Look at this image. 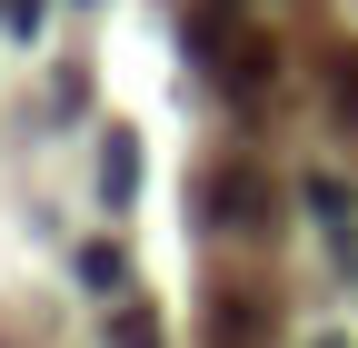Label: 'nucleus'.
I'll list each match as a JSON object with an SVG mask.
<instances>
[{"label": "nucleus", "mask_w": 358, "mask_h": 348, "mask_svg": "<svg viewBox=\"0 0 358 348\" xmlns=\"http://www.w3.org/2000/svg\"><path fill=\"white\" fill-rule=\"evenodd\" d=\"M0 10H10V30H40V0H0Z\"/></svg>", "instance_id": "obj_8"}, {"label": "nucleus", "mask_w": 358, "mask_h": 348, "mask_svg": "<svg viewBox=\"0 0 358 348\" xmlns=\"http://www.w3.org/2000/svg\"><path fill=\"white\" fill-rule=\"evenodd\" d=\"M209 219H219V229H259V219H268V169L229 159V169L209 180Z\"/></svg>", "instance_id": "obj_1"}, {"label": "nucleus", "mask_w": 358, "mask_h": 348, "mask_svg": "<svg viewBox=\"0 0 358 348\" xmlns=\"http://www.w3.org/2000/svg\"><path fill=\"white\" fill-rule=\"evenodd\" d=\"M100 348H169V338H159V309H150V298H120L110 328H100Z\"/></svg>", "instance_id": "obj_4"}, {"label": "nucleus", "mask_w": 358, "mask_h": 348, "mask_svg": "<svg viewBox=\"0 0 358 348\" xmlns=\"http://www.w3.org/2000/svg\"><path fill=\"white\" fill-rule=\"evenodd\" d=\"M80 289H100V298H110V289H129V259H120L110 239H90V249H80Z\"/></svg>", "instance_id": "obj_5"}, {"label": "nucleus", "mask_w": 358, "mask_h": 348, "mask_svg": "<svg viewBox=\"0 0 358 348\" xmlns=\"http://www.w3.org/2000/svg\"><path fill=\"white\" fill-rule=\"evenodd\" d=\"M299 189H308V209H319V219H329V229H348V189L329 180V169H308V180H299Z\"/></svg>", "instance_id": "obj_6"}, {"label": "nucleus", "mask_w": 358, "mask_h": 348, "mask_svg": "<svg viewBox=\"0 0 358 348\" xmlns=\"http://www.w3.org/2000/svg\"><path fill=\"white\" fill-rule=\"evenodd\" d=\"M209 338H219V348H259V338H268V289L229 279V289H219V319H209Z\"/></svg>", "instance_id": "obj_2"}, {"label": "nucleus", "mask_w": 358, "mask_h": 348, "mask_svg": "<svg viewBox=\"0 0 358 348\" xmlns=\"http://www.w3.org/2000/svg\"><path fill=\"white\" fill-rule=\"evenodd\" d=\"M219 10H229V0H219Z\"/></svg>", "instance_id": "obj_9"}, {"label": "nucleus", "mask_w": 358, "mask_h": 348, "mask_svg": "<svg viewBox=\"0 0 358 348\" xmlns=\"http://www.w3.org/2000/svg\"><path fill=\"white\" fill-rule=\"evenodd\" d=\"M338 110H358V40H338Z\"/></svg>", "instance_id": "obj_7"}, {"label": "nucleus", "mask_w": 358, "mask_h": 348, "mask_svg": "<svg viewBox=\"0 0 358 348\" xmlns=\"http://www.w3.org/2000/svg\"><path fill=\"white\" fill-rule=\"evenodd\" d=\"M100 199L110 209L140 199V129H120V119H110V140H100Z\"/></svg>", "instance_id": "obj_3"}]
</instances>
